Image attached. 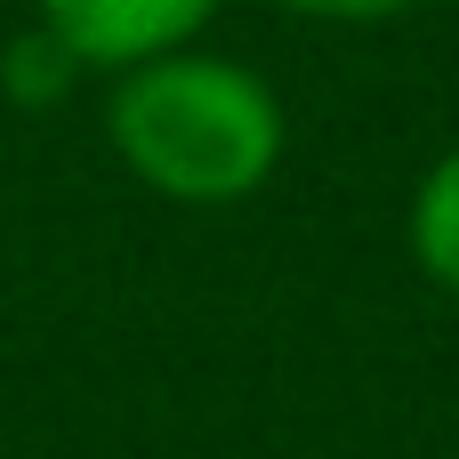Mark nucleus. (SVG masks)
Masks as SVG:
<instances>
[{"label": "nucleus", "instance_id": "7ed1b4c3", "mask_svg": "<svg viewBox=\"0 0 459 459\" xmlns=\"http://www.w3.org/2000/svg\"><path fill=\"white\" fill-rule=\"evenodd\" d=\"M411 258L436 290L459 299V145L428 161V178L411 194Z\"/></svg>", "mask_w": 459, "mask_h": 459}, {"label": "nucleus", "instance_id": "f03ea898", "mask_svg": "<svg viewBox=\"0 0 459 459\" xmlns=\"http://www.w3.org/2000/svg\"><path fill=\"white\" fill-rule=\"evenodd\" d=\"M218 0H32V24L56 32L73 65H97V73H129L145 56L194 48Z\"/></svg>", "mask_w": 459, "mask_h": 459}, {"label": "nucleus", "instance_id": "39448f33", "mask_svg": "<svg viewBox=\"0 0 459 459\" xmlns=\"http://www.w3.org/2000/svg\"><path fill=\"white\" fill-rule=\"evenodd\" d=\"M274 8L315 16V24H387V16H403V8H420V0H274Z\"/></svg>", "mask_w": 459, "mask_h": 459}, {"label": "nucleus", "instance_id": "20e7f679", "mask_svg": "<svg viewBox=\"0 0 459 459\" xmlns=\"http://www.w3.org/2000/svg\"><path fill=\"white\" fill-rule=\"evenodd\" d=\"M73 73H81V65H73V48H65L56 32H40V24H32V32L8 48L0 89H8L16 105H48V97H65V89H73Z\"/></svg>", "mask_w": 459, "mask_h": 459}, {"label": "nucleus", "instance_id": "f257e3e1", "mask_svg": "<svg viewBox=\"0 0 459 459\" xmlns=\"http://www.w3.org/2000/svg\"><path fill=\"white\" fill-rule=\"evenodd\" d=\"M105 137H113L121 169L137 186H153L161 202L226 210V202H250L282 169L290 121H282V97L242 56L169 48L113 81Z\"/></svg>", "mask_w": 459, "mask_h": 459}]
</instances>
